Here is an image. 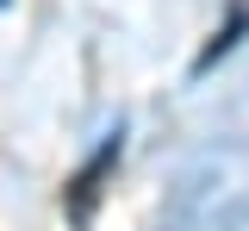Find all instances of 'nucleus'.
<instances>
[{
    "label": "nucleus",
    "mask_w": 249,
    "mask_h": 231,
    "mask_svg": "<svg viewBox=\"0 0 249 231\" xmlns=\"http://www.w3.org/2000/svg\"><path fill=\"white\" fill-rule=\"evenodd\" d=\"M0 6H6V0H0Z\"/></svg>",
    "instance_id": "3"
},
{
    "label": "nucleus",
    "mask_w": 249,
    "mask_h": 231,
    "mask_svg": "<svg viewBox=\"0 0 249 231\" xmlns=\"http://www.w3.org/2000/svg\"><path fill=\"white\" fill-rule=\"evenodd\" d=\"M243 32H249V13H243V6H237V13H231V25L218 32V44H212V50H206V57H199V75H206V69H212V63H218V57H224V50H231V44H237V38H243Z\"/></svg>",
    "instance_id": "2"
},
{
    "label": "nucleus",
    "mask_w": 249,
    "mask_h": 231,
    "mask_svg": "<svg viewBox=\"0 0 249 231\" xmlns=\"http://www.w3.org/2000/svg\"><path fill=\"white\" fill-rule=\"evenodd\" d=\"M119 144H124V132H112L100 150H93V163L69 181V219H75V225H88V219H93V206H100V194H106L100 181H106V175H112V163H119Z\"/></svg>",
    "instance_id": "1"
}]
</instances>
